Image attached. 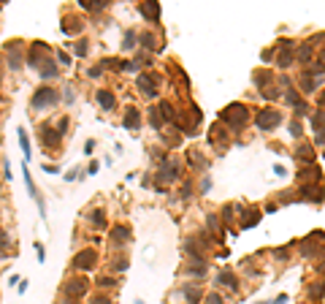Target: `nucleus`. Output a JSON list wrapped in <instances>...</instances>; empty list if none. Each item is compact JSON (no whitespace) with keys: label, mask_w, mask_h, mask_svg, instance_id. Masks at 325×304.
<instances>
[{"label":"nucleus","mask_w":325,"mask_h":304,"mask_svg":"<svg viewBox=\"0 0 325 304\" xmlns=\"http://www.w3.org/2000/svg\"><path fill=\"white\" fill-rule=\"evenodd\" d=\"M247 120H249V109L244 103H230L219 112V122H225L230 130H241L247 125Z\"/></svg>","instance_id":"obj_1"},{"label":"nucleus","mask_w":325,"mask_h":304,"mask_svg":"<svg viewBox=\"0 0 325 304\" xmlns=\"http://www.w3.org/2000/svg\"><path fill=\"white\" fill-rule=\"evenodd\" d=\"M279 122H282V112H276V109H260L255 114V125L260 130H274Z\"/></svg>","instance_id":"obj_2"},{"label":"nucleus","mask_w":325,"mask_h":304,"mask_svg":"<svg viewBox=\"0 0 325 304\" xmlns=\"http://www.w3.org/2000/svg\"><path fill=\"white\" fill-rule=\"evenodd\" d=\"M57 90H52V87H41V90H36V95H33V101H30V106L36 109H46V106H54L57 103Z\"/></svg>","instance_id":"obj_3"},{"label":"nucleus","mask_w":325,"mask_h":304,"mask_svg":"<svg viewBox=\"0 0 325 304\" xmlns=\"http://www.w3.org/2000/svg\"><path fill=\"white\" fill-rule=\"evenodd\" d=\"M179 169H182V166H179V160L176 158H165L160 163V171H158V180L162 182H173V180H179Z\"/></svg>","instance_id":"obj_4"},{"label":"nucleus","mask_w":325,"mask_h":304,"mask_svg":"<svg viewBox=\"0 0 325 304\" xmlns=\"http://www.w3.org/2000/svg\"><path fill=\"white\" fill-rule=\"evenodd\" d=\"M46 60H52L49 57V47H46V44H33V49H30V55H27V62H30L33 68H38L41 71V65H44Z\"/></svg>","instance_id":"obj_5"},{"label":"nucleus","mask_w":325,"mask_h":304,"mask_svg":"<svg viewBox=\"0 0 325 304\" xmlns=\"http://www.w3.org/2000/svg\"><path fill=\"white\" fill-rule=\"evenodd\" d=\"M95 263H98V253H95L92 247L81 250V253H76V258H73V266H76V269H84V272H87V269H92Z\"/></svg>","instance_id":"obj_6"},{"label":"nucleus","mask_w":325,"mask_h":304,"mask_svg":"<svg viewBox=\"0 0 325 304\" xmlns=\"http://www.w3.org/2000/svg\"><path fill=\"white\" fill-rule=\"evenodd\" d=\"M87 288H90V283H87L84 277H73L65 283V296H73V299H79V296L87 294Z\"/></svg>","instance_id":"obj_7"},{"label":"nucleus","mask_w":325,"mask_h":304,"mask_svg":"<svg viewBox=\"0 0 325 304\" xmlns=\"http://www.w3.org/2000/svg\"><path fill=\"white\" fill-rule=\"evenodd\" d=\"M136 84H138V90H141L144 95H149V98H155V95H158V79L149 76V73H141Z\"/></svg>","instance_id":"obj_8"},{"label":"nucleus","mask_w":325,"mask_h":304,"mask_svg":"<svg viewBox=\"0 0 325 304\" xmlns=\"http://www.w3.org/2000/svg\"><path fill=\"white\" fill-rule=\"evenodd\" d=\"M138 11H141L144 19H149L152 25H158V19H160V3L149 0V3H141V5H138Z\"/></svg>","instance_id":"obj_9"},{"label":"nucleus","mask_w":325,"mask_h":304,"mask_svg":"<svg viewBox=\"0 0 325 304\" xmlns=\"http://www.w3.org/2000/svg\"><path fill=\"white\" fill-rule=\"evenodd\" d=\"M209 139H212V144L217 147V150H225V147L230 144L228 139H225V130H222V122H217V125H212V130H209Z\"/></svg>","instance_id":"obj_10"},{"label":"nucleus","mask_w":325,"mask_h":304,"mask_svg":"<svg viewBox=\"0 0 325 304\" xmlns=\"http://www.w3.org/2000/svg\"><path fill=\"white\" fill-rule=\"evenodd\" d=\"M108 239H111L114 247H119V244H127V239H130V228H127V226H114L111 234H108Z\"/></svg>","instance_id":"obj_11"},{"label":"nucleus","mask_w":325,"mask_h":304,"mask_svg":"<svg viewBox=\"0 0 325 304\" xmlns=\"http://www.w3.org/2000/svg\"><path fill=\"white\" fill-rule=\"evenodd\" d=\"M84 30V22L79 16H62V33L65 36H73V33H81Z\"/></svg>","instance_id":"obj_12"},{"label":"nucleus","mask_w":325,"mask_h":304,"mask_svg":"<svg viewBox=\"0 0 325 304\" xmlns=\"http://www.w3.org/2000/svg\"><path fill=\"white\" fill-rule=\"evenodd\" d=\"M298 177H301V182H304V185H312V182H320V180H323V174H320V169H317V166H304V169L298 171Z\"/></svg>","instance_id":"obj_13"},{"label":"nucleus","mask_w":325,"mask_h":304,"mask_svg":"<svg viewBox=\"0 0 325 304\" xmlns=\"http://www.w3.org/2000/svg\"><path fill=\"white\" fill-rule=\"evenodd\" d=\"M301 196H304V201H323V187H315V182L312 185H301Z\"/></svg>","instance_id":"obj_14"},{"label":"nucleus","mask_w":325,"mask_h":304,"mask_svg":"<svg viewBox=\"0 0 325 304\" xmlns=\"http://www.w3.org/2000/svg\"><path fill=\"white\" fill-rule=\"evenodd\" d=\"M8 68L11 71H19L22 68V49H19V44H8Z\"/></svg>","instance_id":"obj_15"},{"label":"nucleus","mask_w":325,"mask_h":304,"mask_svg":"<svg viewBox=\"0 0 325 304\" xmlns=\"http://www.w3.org/2000/svg\"><path fill=\"white\" fill-rule=\"evenodd\" d=\"M260 223V209H244L241 212V228H255Z\"/></svg>","instance_id":"obj_16"},{"label":"nucleus","mask_w":325,"mask_h":304,"mask_svg":"<svg viewBox=\"0 0 325 304\" xmlns=\"http://www.w3.org/2000/svg\"><path fill=\"white\" fill-rule=\"evenodd\" d=\"M295 155H298V160H301V163L315 166V144H301L298 150H295Z\"/></svg>","instance_id":"obj_17"},{"label":"nucleus","mask_w":325,"mask_h":304,"mask_svg":"<svg viewBox=\"0 0 325 304\" xmlns=\"http://www.w3.org/2000/svg\"><path fill=\"white\" fill-rule=\"evenodd\" d=\"M60 139H62V136L57 133V130H52V128H44V130H41V141H44V147H46V150L57 147V144H60Z\"/></svg>","instance_id":"obj_18"},{"label":"nucleus","mask_w":325,"mask_h":304,"mask_svg":"<svg viewBox=\"0 0 325 304\" xmlns=\"http://www.w3.org/2000/svg\"><path fill=\"white\" fill-rule=\"evenodd\" d=\"M217 285H228L230 291H239V280H236V274L228 272V269H222V272L217 274Z\"/></svg>","instance_id":"obj_19"},{"label":"nucleus","mask_w":325,"mask_h":304,"mask_svg":"<svg viewBox=\"0 0 325 304\" xmlns=\"http://www.w3.org/2000/svg\"><path fill=\"white\" fill-rule=\"evenodd\" d=\"M98 103H101V109H106V112H111L117 98H114L111 90H98Z\"/></svg>","instance_id":"obj_20"},{"label":"nucleus","mask_w":325,"mask_h":304,"mask_svg":"<svg viewBox=\"0 0 325 304\" xmlns=\"http://www.w3.org/2000/svg\"><path fill=\"white\" fill-rule=\"evenodd\" d=\"M122 125H125V128H138V125H141V112H138V109H127L125 112V120H122Z\"/></svg>","instance_id":"obj_21"},{"label":"nucleus","mask_w":325,"mask_h":304,"mask_svg":"<svg viewBox=\"0 0 325 304\" xmlns=\"http://www.w3.org/2000/svg\"><path fill=\"white\" fill-rule=\"evenodd\" d=\"M158 114L162 117V122H173V120H176V112H173V106L168 101H160L158 103Z\"/></svg>","instance_id":"obj_22"},{"label":"nucleus","mask_w":325,"mask_h":304,"mask_svg":"<svg viewBox=\"0 0 325 304\" xmlns=\"http://www.w3.org/2000/svg\"><path fill=\"white\" fill-rule=\"evenodd\" d=\"M317 87H320V79L304 71V76H301V90H304V93H315Z\"/></svg>","instance_id":"obj_23"},{"label":"nucleus","mask_w":325,"mask_h":304,"mask_svg":"<svg viewBox=\"0 0 325 304\" xmlns=\"http://www.w3.org/2000/svg\"><path fill=\"white\" fill-rule=\"evenodd\" d=\"M271 82H274L271 71H258V73H255V87H258V90H269Z\"/></svg>","instance_id":"obj_24"},{"label":"nucleus","mask_w":325,"mask_h":304,"mask_svg":"<svg viewBox=\"0 0 325 304\" xmlns=\"http://www.w3.org/2000/svg\"><path fill=\"white\" fill-rule=\"evenodd\" d=\"M184 299H187V304H198L203 299V291L198 285H187V288H184Z\"/></svg>","instance_id":"obj_25"},{"label":"nucleus","mask_w":325,"mask_h":304,"mask_svg":"<svg viewBox=\"0 0 325 304\" xmlns=\"http://www.w3.org/2000/svg\"><path fill=\"white\" fill-rule=\"evenodd\" d=\"M312 52H315V47H312L309 41H306V44H301V49L295 52V60H298V62H304V65H306V62L312 60Z\"/></svg>","instance_id":"obj_26"},{"label":"nucleus","mask_w":325,"mask_h":304,"mask_svg":"<svg viewBox=\"0 0 325 304\" xmlns=\"http://www.w3.org/2000/svg\"><path fill=\"white\" fill-rule=\"evenodd\" d=\"M184 255H190L193 261H203V253L198 250V244H195V239H187V242H184Z\"/></svg>","instance_id":"obj_27"},{"label":"nucleus","mask_w":325,"mask_h":304,"mask_svg":"<svg viewBox=\"0 0 325 304\" xmlns=\"http://www.w3.org/2000/svg\"><path fill=\"white\" fill-rule=\"evenodd\" d=\"M293 57H295L293 47H290V49H279V57H276V65H279V68H290V62H293Z\"/></svg>","instance_id":"obj_28"},{"label":"nucleus","mask_w":325,"mask_h":304,"mask_svg":"<svg viewBox=\"0 0 325 304\" xmlns=\"http://www.w3.org/2000/svg\"><path fill=\"white\" fill-rule=\"evenodd\" d=\"M306 73H312V76H320V73H325V49L317 55V62H315V65L306 68Z\"/></svg>","instance_id":"obj_29"},{"label":"nucleus","mask_w":325,"mask_h":304,"mask_svg":"<svg viewBox=\"0 0 325 304\" xmlns=\"http://www.w3.org/2000/svg\"><path fill=\"white\" fill-rule=\"evenodd\" d=\"M309 299L312 302H323L325 299V280H320V283H315L309 288Z\"/></svg>","instance_id":"obj_30"},{"label":"nucleus","mask_w":325,"mask_h":304,"mask_svg":"<svg viewBox=\"0 0 325 304\" xmlns=\"http://www.w3.org/2000/svg\"><path fill=\"white\" fill-rule=\"evenodd\" d=\"M41 79H52V76H57V65H54V60H46L44 65H41Z\"/></svg>","instance_id":"obj_31"},{"label":"nucleus","mask_w":325,"mask_h":304,"mask_svg":"<svg viewBox=\"0 0 325 304\" xmlns=\"http://www.w3.org/2000/svg\"><path fill=\"white\" fill-rule=\"evenodd\" d=\"M206 226L212 228V234L217 239H222V228H219V217L217 215H206Z\"/></svg>","instance_id":"obj_32"},{"label":"nucleus","mask_w":325,"mask_h":304,"mask_svg":"<svg viewBox=\"0 0 325 304\" xmlns=\"http://www.w3.org/2000/svg\"><path fill=\"white\" fill-rule=\"evenodd\" d=\"M79 3H81V8H87V11H103V8H106V0H79Z\"/></svg>","instance_id":"obj_33"},{"label":"nucleus","mask_w":325,"mask_h":304,"mask_svg":"<svg viewBox=\"0 0 325 304\" xmlns=\"http://www.w3.org/2000/svg\"><path fill=\"white\" fill-rule=\"evenodd\" d=\"M312 128H315V133L325 128V109H320V112L312 114Z\"/></svg>","instance_id":"obj_34"},{"label":"nucleus","mask_w":325,"mask_h":304,"mask_svg":"<svg viewBox=\"0 0 325 304\" xmlns=\"http://www.w3.org/2000/svg\"><path fill=\"white\" fill-rule=\"evenodd\" d=\"M187 274L203 277V274H206V263H203V261H193V266H187Z\"/></svg>","instance_id":"obj_35"},{"label":"nucleus","mask_w":325,"mask_h":304,"mask_svg":"<svg viewBox=\"0 0 325 304\" xmlns=\"http://www.w3.org/2000/svg\"><path fill=\"white\" fill-rule=\"evenodd\" d=\"M90 223H92V226H98V228H103V226H106V215H103L101 209L90 212Z\"/></svg>","instance_id":"obj_36"},{"label":"nucleus","mask_w":325,"mask_h":304,"mask_svg":"<svg viewBox=\"0 0 325 304\" xmlns=\"http://www.w3.org/2000/svg\"><path fill=\"white\" fill-rule=\"evenodd\" d=\"M16 133H19V144H22V152H25V158H30V139H27V133L25 130H16Z\"/></svg>","instance_id":"obj_37"},{"label":"nucleus","mask_w":325,"mask_h":304,"mask_svg":"<svg viewBox=\"0 0 325 304\" xmlns=\"http://www.w3.org/2000/svg\"><path fill=\"white\" fill-rule=\"evenodd\" d=\"M138 41L144 44V49H158V47H155L158 41H155V36H152V33H141V36H138Z\"/></svg>","instance_id":"obj_38"},{"label":"nucleus","mask_w":325,"mask_h":304,"mask_svg":"<svg viewBox=\"0 0 325 304\" xmlns=\"http://www.w3.org/2000/svg\"><path fill=\"white\" fill-rule=\"evenodd\" d=\"M149 125H152L155 130H160V128H162V120H160L158 109H149Z\"/></svg>","instance_id":"obj_39"},{"label":"nucleus","mask_w":325,"mask_h":304,"mask_svg":"<svg viewBox=\"0 0 325 304\" xmlns=\"http://www.w3.org/2000/svg\"><path fill=\"white\" fill-rule=\"evenodd\" d=\"M73 52H76V57H87V52H90V44H87V41H79L76 47H73Z\"/></svg>","instance_id":"obj_40"},{"label":"nucleus","mask_w":325,"mask_h":304,"mask_svg":"<svg viewBox=\"0 0 325 304\" xmlns=\"http://www.w3.org/2000/svg\"><path fill=\"white\" fill-rule=\"evenodd\" d=\"M287 103H293L295 109H298V106H304V101H301V95L295 93V90H290V93H287Z\"/></svg>","instance_id":"obj_41"},{"label":"nucleus","mask_w":325,"mask_h":304,"mask_svg":"<svg viewBox=\"0 0 325 304\" xmlns=\"http://www.w3.org/2000/svg\"><path fill=\"white\" fill-rule=\"evenodd\" d=\"M111 269H114V272H125V269H127V261H125V258H114Z\"/></svg>","instance_id":"obj_42"},{"label":"nucleus","mask_w":325,"mask_h":304,"mask_svg":"<svg viewBox=\"0 0 325 304\" xmlns=\"http://www.w3.org/2000/svg\"><path fill=\"white\" fill-rule=\"evenodd\" d=\"M136 47V33H125V47L122 49H133Z\"/></svg>","instance_id":"obj_43"},{"label":"nucleus","mask_w":325,"mask_h":304,"mask_svg":"<svg viewBox=\"0 0 325 304\" xmlns=\"http://www.w3.org/2000/svg\"><path fill=\"white\" fill-rule=\"evenodd\" d=\"M260 95H263V98H269V101H276V98H279V93H276L274 87H269V90H260Z\"/></svg>","instance_id":"obj_44"},{"label":"nucleus","mask_w":325,"mask_h":304,"mask_svg":"<svg viewBox=\"0 0 325 304\" xmlns=\"http://www.w3.org/2000/svg\"><path fill=\"white\" fill-rule=\"evenodd\" d=\"M206 304H225V302H222V296H219L217 291H214V294H209V296H206Z\"/></svg>","instance_id":"obj_45"},{"label":"nucleus","mask_w":325,"mask_h":304,"mask_svg":"<svg viewBox=\"0 0 325 304\" xmlns=\"http://www.w3.org/2000/svg\"><path fill=\"white\" fill-rule=\"evenodd\" d=\"M233 220V206H225L222 209V223H230Z\"/></svg>","instance_id":"obj_46"},{"label":"nucleus","mask_w":325,"mask_h":304,"mask_svg":"<svg viewBox=\"0 0 325 304\" xmlns=\"http://www.w3.org/2000/svg\"><path fill=\"white\" fill-rule=\"evenodd\" d=\"M323 144H325V128L315 133V147H323Z\"/></svg>","instance_id":"obj_47"},{"label":"nucleus","mask_w":325,"mask_h":304,"mask_svg":"<svg viewBox=\"0 0 325 304\" xmlns=\"http://www.w3.org/2000/svg\"><path fill=\"white\" fill-rule=\"evenodd\" d=\"M68 125H71V122H68V117H62L60 122H57V133L62 136V133H65V130H68Z\"/></svg>","instance_id":"obj_48"},{"label":"nucleus","mask_w":325,"mask_h":304,"mask_svg":"<svg viewBox=\"0 0 325 304\" xmlns=\"http://www.w3.org/2000/svg\"><path fill=\"white\" fill-rule=\"evenodd\" d=\"M98 285H101V288H111V285H117V283H114L111 277H101L98 280Z\"/></svg>","instance_id":"obj_49"},{"label":"nucleus","mask_w":325,"mask_h":304,"mask_svg":"<svg viewBox=\"0 0 325 304\" xmlns=\"http://www.w3.org/2000/svg\"><path fill=\"white\" fill-rule=\"evenodd\" d=\"M193 196V185L190 182H184V187H182V198H190Z\"/></svg>","instance_id":"obj_50"},{"label":"nucleus","mask_w":325,"mask_h":304,"mask_svg":"<svg viewBox=\"0 0 325 304\" xmlns=\"http://www.w3.org/2000/svg\"><path fill=\"white\" fill-rule=\"evenodd\" d=\"M274 55H276V49H266L260 57H263V62H269V60H274Z\"/></svg>","instance_id":"obj_51"},{"label":"nucleus","mask_w":325,"mask_h":304,"mask_svg":"<svg viewBox=\"0 0 325 304\" xmlns=\"http://www.w3.org/2000/svg\"><path fill=\"white\" fill-rule=\"evenodd\" d=\"M3 247H8V234L0 228V250H3Z\"/></svg>","instance_id":"obj_52"},{"label":"nucleus","mask_w":325,"mask_h":304,"mask_svg":"<svg viewBox=\"0 0 325 304\" xmlns=\"http://www.w3.org/2000/svg\"><path fill=\"white\" fill-rule=\"evenodd\" d=\"M92 304H114V302L108 299V296H95V299H92Z\"/></svg>","instance_id":"obj_53"},{"label":"nucleus","mask_w":325,"mask_h":304,"mask_svg":"<svg viewBox=\"0 0 325 304\" xmlns=\"http://www.w3.org/2000/svg\"><path fill=\"white\" fill-rule=\"evenodd\" d=\"M290 133L298 139V136H301V125H298V122H290Z\"/></svg>","instance_id":"obj_54"},{"label":"nucleus","mask_w":325,"mask_h":304,"mask_svg":"<svg viewBox=\"0 0 325 304\" xmlns=\"http://www.w3.org/2000/svg\"><path fill=\"white\" fill-rule=\"evenodd\" d=\"M190 163H193V166H203V160L198 158V152H190Z\"/></svg>","instance_id":"obj_55"},{"label":"nucleus","mask_w":325,"mask_h":304,"mask_svg":"<svg viewBox=\"0 0 325 304\" xmlns=\"http://www.w3.org/2000/svg\"><path fill=\"white\" fill-rule=\"evenodd\" d=\"M57 57H60V62H62V65H71V57H68L65 52H60V55H57Z\"/></svg>","instance_id":"obj_56"},{"label":"nucleus","mask_w":325,"mask_h":304,"mask_svg":"<svg viewBox=\"0 0 325 304\" xmlns=\"http://www.w3.org/2000/svg\"><path fill=\"white\" fill-rule=\"evenodd\" d=\"M87 73H90V76H92V79H95V76H101V65H95V68H90V71H87Z\"/></svg>","instance_id":"obj_57"},{"label":"nucleus","mask_w":325,"mask_h":304,"mask_svg":"<svg viewBox=\"0 0 325 304\" xmlns=\"http://www.w3.org/2000/svg\"><path fill=\"white\" fill-rule=\"evenodd\" d=\"M274 255H276V258H279V261H284V258H287V250H284V247H282V250H276V253H274Z\"/></svg>","instance_id":"obj_58"},{"label":"nucleus","mask_w":325,"mask_h":304,"mask_svg":"<svg viewBox=\"0 0 325 304\" xmlns=\"http://www.w3.org/2000/svg\"><path fill=\"white\" fill-rule=\"evenodd\" d=\"M317 103H320V109H325V90H323L320 95H317Z\"/></svg>","instance_id":"obj_59"},{"label":"nucleus","mask_w":325,"mask_h":304,"mask_svg":"<svg viewBox=\"0 0 325 304\" xmlns=\"http://www.w3.org/2000/svg\"><path fill=\"white\" fill-rule=\"evenodd\" d=\"M284 302H287V296H284V294H282V296H276V299H274V304H284Z\"/></svg>","instance_id":"obj_60"},{"label":"nucleus","mask_w":325,"mask_h":304,"mask_svg":"<svg viewBox=\"0 0 325 304\" xmlns=\"http://www.w3.org/2000/svg\"><path fill=\"white\" fill-rule=\"evenodd\" d=\"M62 304H79V299H73V296H65V302Z\"/></svg>","instance_id":"obj_61"},{"label":"nucleus","mask_w":325,"mask_h":304,"mask_svg":"<svg viewBox=\"0 0 325 304\" xmlns=\"http://www.w3.org/2000/svg\"><path fill=\"white\" fill-rule=\"evenodd\" d=\"M317 272H320V274H323V277H325V261L320 263V266H317Z\"/></svg>","instance_id":"obj_62"}]
</instances>
